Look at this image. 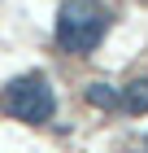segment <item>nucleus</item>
<instances>
[{
	"label": "nucleus",
	"mask_w": 148,
	"mask_h": 153,
	"mask_svg": "<svg viewBox=\"0 0 148 153\" xmlns=\"http://www.w3.org/2000/svg\"><path fill=\"white\" fill-rule=\"evenodd\" d=\"M0 109L9 118H22V123H48L57 114V96L44 74H22V79H9L0 88Z\"/></svg>",
	"instance_id": "f03ea898"
},
{
	"label": "nucleus",
	"mask_w": 148,
	"mask_h": 153,
	"mask_svg": "<svg viewBox=\"0 0 148 153\" xmlns=\"http://www.w3.org/2000/svg\"><path fill=\"white\" fill-rule=\"evenodd\" d=\"M144 149H148V136H144Z\"/></svg>",
	"instance_id": "39448f33"
},
{
	"label": "nucleus",
	"mask_w": 148,
	"mask_h": 153,
	"mask_svg": "<svg viewBox=\"0 0 148 153\" xmlns=\"http://www.w3.org/2000/svg\"><path fill=\"white\" fill-rule=\"evenodd\" d=\"M109 31V13L100 0H66L57 13V44L66 53H96Z\"/></svg>",
	"instance_id": "f257e3e1"
},
{
	"label": "nucleus",
	"mask_w": 148,
	"mask_h": 153,
	"mask_svg": "<svg viewBox=\"0 0 148 153\" xmlns=\"http://www.w3.org/2000/svg\"><path fill=\"white\" fill-rule=\"evenodd\" d=\"M87 105H96V109H118V88L113 83H87Z\"/></svg>",
	"instance_id": "20e7f679"
},
{
	"label": "nucleus",
	"mask_w": 148,
	"mask_h": 153,
	"mask_svg": "<svg viewBox=\"0 0 148 153\" xmlns=\"http://www.w3.org/2000/svg\"><path fill=\"white\" fill-rule=\"evenodd\" d=\"M118 105H122L126 114H148V79L126 83L122 92H118Z\"/></svg>",
	"instance_id": "7ed1b4c3"
}]
</instances>
